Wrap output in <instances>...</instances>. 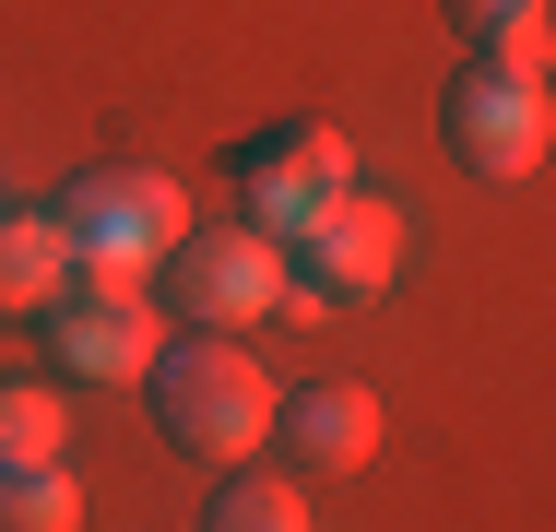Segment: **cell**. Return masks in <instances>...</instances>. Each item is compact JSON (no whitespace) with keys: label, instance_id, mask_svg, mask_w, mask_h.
Wrapping results in <instances>:
<instances>
[{"label":"cell","instance_id":"30bf717a","mask_svg":"<svg viewBox=\"0 0 556 532\" xmlns=\"http://www.w3.org/2000/svg\"><path fill=\"white\" fill-rule=\"evenodd\" d=\"M439 12H450V36H462V60L521 72V84L556 72V12H545V0H439Z\"/></svg>","mask_w":556,"mask_h":532},{"label":"cell","instance_id":"8fae6325","mask_svg":"<svg viewBox=\"0 0 556 532\" xmlns=\"http://www.w3.org/2000/svg\"><path fill=\"white\" fill-rule=\"evenodd\" d=\"M0 532H84V497L60 461H0Z\"/></svg>","mask_w":556,"mask_h":532},{"label":"cell","instance_id":"7a4b0ae2","mask_svg":"<svg viewBox=\"0 0 556 532\" xmlns=\"http://www.w3.org/2000/svg\"><path fill=\"white\" fill-rule=\"evenodd\" d=\"M60 225H72V261H84V273L142 284V273L190 237V202H178V178H154V166H96V178L60 190Z\"/></svg>","mask_w":556,"mask_h":532},{"label":"cell","instance_id":"6da1fadb","mask_svg":"<svg viewBox=\"0 0 556 532\" xmlns=\"http://www.w3.org/2000/svg\"><path fill=\"white\" fill-rule=\"evenodd\" d=\"M142 391H154L166 449H190V461H249L273 438V379H261V355L237 331H178L142 367Z\"/></svg>","mask_w":556,"mask_h":532},{"label":"cell","instance_id":"ba28073f","mask_svg":"<svg viewBox=\"0 0 556 532\" xmlns=\"http://www.w3.org/2000/svg\"><path fill=\"white\" fill-rule=\"evenodd\" d=\"M273 426H285V461H296V473H367V461H379V403H367L355 379H308V391H285Z\"/></svg>","mask_w":556,"mask_h":532},{"label":"cell","instance_id":"8992f818","mask_svg":"<svg viewBox=\"0 0 556 532\" xmlns=\"http://www.w3.org/2000/svg\"><path fill=\"white\" fill-rule=\"evenodd\" d=\"M545 130H556V96H545V84L462 60V84H450V106H439L450 166H473V178H533V166H545Z\"/></svg>","mask_w":556,"mask_h":532},{"label":"cell","instance_id":"3957f363","mask_svg":"<svg viewBox=\"0 0 556 532\" xmlns=\"http://www.w3.org/2000/svg\"><path fill=\"white\" fill-rule=\"evenodd\" d=\"M225 178H237V202H249L237 225H261V237L285 249L332 190H355V154H343L332 118H273V130H249V142L225 154Z\"/></svg>","mask_w":556,"mask_h":532},{"label":"cell","instance_id":"5b68a950","mask_svg":"<svg viewBox=\"0 0 556 532\" xmlns=\"http://www.w3.org/2000/svg\"><path fill=\"white\" fill-rule=\"evenodd\" d=\"M285 273H296V308H355V296H379V284L403 273V213L367 202V190H332V202L285 237Z\"/></svg>","mask_w":556,"mask_h":532},{"label":"cell","instance_id":"7c38bea8","mask_svg":"<svg viewBox=\"0 0 556 532\" xmlns=\"http://www.w3.org/2000/svg\"><path fill=\"white\" fill-rule=\"evenodd\" d=\"M202 532H308V497H296L285 473H225Z\"/></svg>","mask_w":556,"mask_h":532},{"label":"cell","instance_id":"52a82bcc","mask_svg":"<svg viewBox=\"0 0 556 532\" xmlns=\"http://www.w3.org/2000/svg\"><path fill=\"white\" fill-rule=\"evenodd\" d=\"M48 355H60V379H142V367L166 355L154 296L118 284V273H72L60 308H48Z\"/></svg>","mask_w":556,"mask_h":532},{"label":"cell","instance_id":"9c48e42d","mask_svg":"<svg viewBox=\"0 0 556 532\" xmlns=\"http://www.w3.org/2000/svg\"><path fill=\"white\" fill-rule=\"evenodd\" d=\"M72 273H84V261H72L60 202H48V213H0V319H48Z\"/></svg>","mask_w":556,"mask_h":532},{"label":"cell","instance_id":"4fadbf2b","mask_svg":"<svg viewBox=\"0 0 556 532\" xmlns=\"http://www.w3.org/2000/svg\"><path fill=\"white\" fill-rule=\"evenodd\" d=\"M60 438H72V403L60 391L0 379V461H60Z\"/></svg>","mask_w":556,"mask_h":532},{"label":"cell","instance_id":"277c9868","mask_svg":"<svg viewBox=\"0 0 556 532\" xmlns=\"http://www.w3.org/2000/svg\"><path fill=\"white\" fill-rule=\"evenodd\" d=\"M154 273H166V296H178L190 331H249L261 308L296 296V273H285V249H273L261 225H190Z\"/></svg>","mask_w":556,"mask_h":532}]
</instances>
